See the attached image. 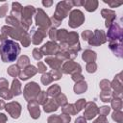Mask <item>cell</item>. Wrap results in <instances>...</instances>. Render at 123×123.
I'll use <instances>...</instances> for the list:
<instances>
[{
  "mask_svg": "<svg viewBox=\"0 0 123 123\" xmlns=\"http://www.w3.org/2000/svg\"><path fill=\"white\" fill-rule=\"evenodd\" d=\"M19 53L20 47L15 41L10 39L2 40V43L0 44V56L4 62H14Z\"/></svg>",
  "mask_w": 123,
  "mask_h": 123,
  "instance_id": "obj_1",
  "label": "cell"
},
{
  "mask_svg": "<svg viewBox=\"0 0 123 123\" xmlns=\"http://www.w3.org/2000/svg\"><path fill=\"white\" fill-rule=\"evenodd\" d=\"M84 21V16H83V13L80 12V11H73L70 14V19H69V25L72 27V28H75V27H78L80 26Z\"/></svg>",
  "mask_w": 123,
  "mask_h": 123,
  "instance_id": "obj_2",
  "label": "cell"
},
{
  "mask_svg": "<svg viewBox=\"0 0 123 123\" xmlns=\"http://www.w3.org/2000/svg\"><path fill=\"white\" fill-rule=\"evenodd\" d=\"M96 113H97V108H96L95 104H94V103H91V102L88 103V104H87V109L86 110L84 115H85L87 119H91L92 117L95 116Z\"/></svg>",
  "mask_w": 123,
  "mask_h": 123,
  "instance_id": "obj_3",
  "label": "cell"
},
{
  "mask_svg": "<svg viewBox=\"0 0 123 123\" xmlns=\"http://www.w3.org/2000/svg\"><path fill=\"white\" fill-rule=\"evenodd\" d=\"M28 110H29V111H30V113H31L33 118L36 119V118L39 117V109H38V106H37V104L36 102L33 101L31 104H29L28 105Z\"/></svg>",
  "mask_w": 123,
  "mask_h": 123,
  "instance_id": "obj_4",
  "label": "cell"
},
{
  "mask_svg": "<svg viewBox=\"0 0 123 123\" xmlns=\"http://www.w3.org/2000/svg\"><path fill=\"white\" fill-rule=\"evenodd\" d=\"M58 48V45L56 43H52V42H48L46 43L42 48H41V51L43 52L44 55H49V54H52L54 53V51Z\"/></svg>",
  "mask_w": 123,
  "mask_h": 123,
  "instance_id": "obj_5",
  "label": "cell"
},
{
  "mask_svg": "<svg viewBox=\"0 0 123 123\" xmlns=\"http://www.w3.org/2000/svg\"><path fill=\"white\" fill-rule=\"evenodd\" d=\"M36 72H37V70H36L35 66H33V65L28 66L27 68H25V69L23 70L22 74L20 75V78H21L22 80H26V79H28L29 77H31L32 75L36 74Z\"/></svg>",
  "mask_w": 123,
  "mask_h": 123,
  "instance_id": "obj_6",
  "label": "cell"
},
{
  "mask_svg": "<svg viewBox=\"0 0 123 123\" xmlns=\"http://www.w3.org/2000/svg\"><path fill=\"white\" fill-rule=\"evenodd\" d=\"M95 58H96L95 53L92 52V51H89V50H86V51L84 52V54H83V59H84L85 61H86V62H92L95 60Z\"/></svg>",
  "mask_w": 123,
  "mask_h": 123,
  "instance_id": "obj_7",
  "label": "cell"
},
{
  "mask_svg": "<svg viewBox=\"0 0 123 123\" xmlns=\"http://www.w3.org/2000/svg\"><path fill=\"white\" fill-rule=\"evenodd\" d=\"M40 13H41V15H39V14L37 15V24L39 25V26H42L44 23H48L47 22L48 18H47V16L44 14V12L41 10H40Z\"/></svg>",
  "mask_w": 123,
  "mask_h": 123,
  "instance_id": "obj_8",
  "label": "cell"
},
{
  "mask_svg": "<svg viewBox=\"0 0 123 123\" xmlns=\"http://www.w3.org/2000/svg\"><path fill=\"white\" fill-rule=\"evenodd\" d=\"M43 109L45 111H56L58 109V106L54 103V100H50L44 105Z\"/></svg>",
  "mask_w": 123,
  "mask_h": 123,
  "instance_id": "obj_9",
  "label": "cell"
},
{
  "mask_svg": "<svg viewBox=\"0 0 123 123\" xmlns=\"http://www.w3.org/2000/svg\"><path fill=\"white\" fill-rule=\"evenodd\" d=\"M12 91L13 92L14 95H19V94L21 93V90H20V84H19V82H18L17 80H13Z\"/></svg>",
  "mask_w": 123,
  "mask_h": 123,
  "instance_id": "obj_10",
  "label": "cell"
},
{
  "mask_svg": "<svg viewBox=\"0 0 123 123\" xmlns=\"http://www.w3.org/2000/svg\"><path fill=\"white\" fill-rule=\"evenodd\" d=\"M86 89V83L78 84V85L74 87V90H75L76 93H82V92H84Z\"/></svg>",
  "mask_w": 123,
  "mask_h": 123,
  "instance_id": "obj_11",
  "label": "cell"
},
{
  "mask_svg": "<svg viewBox=\"0 0 123 123\" xmlns=\"http://www.w3.org/2000/svg\"><path fill=\"white\" fill-rule=\"evenodd\" d=\"M86 104V102H85V100L84 99H81L80 101H78L76 104H75V111L76 112H78V111H80V110L82 109V107H84V105Z\"/></svg>",
  "mask_w": 123,
  "mask_h": 123,
  "instance_id": "obj_12",
  "label": "cell"
},
{
  "mask_svg": "<svg viewBox=\"0 0 123 123\" xmlns=\"http://www.w3.org/2000/svg\"><path fill=\"white\" fill-rule=\"evenodd\" d=\"M37 101H38V103H41V104H43L44 101H47V99H46V92L45 91H42L40 94H38Z\"/></svg>",
  "mask_w": 123,
  "mask_h": 123,
  "instance_id": "obj_13",
  "label": "cell"
},
{
  "mask_svg": "<svg viewBox=\"0 0 123 123\" xmlns=\"http://www.w3.org/2000/svg\"><path fill=\"white\" fill-rule=\"evenodd\" d=\"M91 34H92V33L89 32V31H86V32H84V33H83V37H84V39L88 40V35H91Z\"/></svg>",
  "mask_w": 123,
  "mask_h": 123,
  "instance_id": "obj_14",
  "label": "cell"
},
{
  "mask_svg": "<svg viewBox=\"0 0 123 123\" xmlns=\"http://www.w3.org/2000/svg\"><path fill=\"white\" fill-rule=\"evenodd\" d=\"M101 111H103V115L105 116V114H107V113L110 111V108H109V107H102L100 112H101Z\"/></svg>",
  "mask_w": 123,
  "mask_h": 123,
  "instance_id": "obj_15",
  "label": "cell"
},
{
  "mask_svg": "<svg viewBox=\"0 0 123 123\" xmlns=\"http://www.w3.org/2000/svg\"><path fill=\"white\" fill-rule=\"evenodd\" d=\"M38 66H39V67H38V71H39V72H43V71L46 69L45 66H44V64H43L42 62H39V63H38Z\"/></svg>",
  "mask_w": 123,
  "mask_h": 123,
  "instance_id": "obj_16",
  "label": "cell"
},
{
  "mask_svg": "<svg viewBox=\"0 0 123 123\" xmlns=\"http://www.w3.org/2000/svg\"><path fill=\"white\" fill-rule=\"evenodd\" d=\"M75 123H86V120L84 117H79L78 119H76Z\"/></svg>",
  "mask_w": 123,
  "mask_h": 123,
  "instance_id": "obj_17",
  "label": "cell"
},
{
  "mask_svg": "<svg viewBox=\"0 0 123 123\" xmlns=\"http://www.w3.org/2000/svg\"><path fill=\"white\" fill-rule=\"evenodd\" d=\"M4 106H5V103H4V101H3V100H1V101H0V110H1V109H3V108H4Z\"/></svg>",
  "mask_w": 123,
  "mask_h": 123,
  "instance_id": "obj_18",
  "label": "cell"
}]
</instances>
